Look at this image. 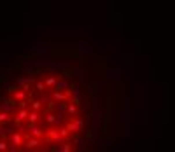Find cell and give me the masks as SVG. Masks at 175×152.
Instances as JSON below:
<instances>
[{
    "mask_svg": "<svg viewBox=\"0 0 175 152\" xmlns=\"http://www.w3.org/2000/svg\"><path fill=\"white\" fill-rule=\"evenodd\" d=\"M37 145H40V138H37V136H33V138H26V140L23 142V147L28 149V150L37 149Z\"/></svg>",
    "mask_w": 175,
    "mask_h": 152,
    "instance_id": "obj_1",
    "label": "cell"
},
{
    "mask_svg": "<svg viewBox=\"0 0 175 152\" xmlns=\"http://www.w3.org/2000/svg\"><path fill=\"white\" fill-rule=\"evenodd\" d=\"M28 114H30V110H26V109H19V110H18V114H16V117H14L16 124L19 126L25 119H28Z\"/></svg>",
    "mask_w": 175,
    "mask_h": 152,
    "instance_id": "obj_2",
    "label": "cell"
},
{
    "mask_svg": "<svg viewBox=\"0 0 175 152\" xmlns=\"http://www.w3.org/2000/svg\"><path fill=\"white\" fill-rule=\"evenodd\" d=\"M67 128H68L72 133L81 131V129H82V119H75L74 122H68V124H67Z\"/></svg>",
    "mask_w": 175,
    "mask_h": 152,
    "instance_id": "obj_3",
    "label": "cell"
},
{
    "mask_svg": "<svg viewBox=\"0 0 175 152\" xmlns=\"http://www.w3.org/2000/svg\"><path fill=\"white\" fill-rule=\"evenodd\" d=\"M46 136H48V142H54V143H58V142L61 140V135H60L58 131H53V129H51V131H48V133H46Z\"/></svg>",
    "mask_w": 175,
    "mask_h": 152,
    "instance_id": "obj_4",
    "label": "cell"
},
{
    "mask_svg": "<svg viewBox=\"0 0 175 152\" xmlns=\"http://www.w3.org/2000/svg\"><path fill=\"white\" fill-rule=\"evenodd\" d=\"M30 135H32V136H37V138H42V136H44V131H42L37 124H30Z\"/></svg>",
    "mask_w": 175,
    "mask_h": 152,
    "instance_id": "obj_5",
    "label": "cell"
},
{
    "mask_svg": "<svg viewBox=\"0 0 175 152\" xmlns=\"http://www.w3.org/2000/svg\"><path fill=\"white\" fill-rule=\"evenodd\" d=\"M11 140H12V143H14L16 147L23 143V136H21L19 133H12V136H11Z\"/></svg>",
    "mask_w": 175,
    "mask_h": 152,
    "instance_id": "obj_6",
    "label": "cell"
},
{
    "mask_svg": "<svg viewBox=\"0 0 175 152\" xmlns=\"http://www.w3.org/2000/svg\"><path fill=\"white\" fill-rule=\"evenodd\" d=\"M9 121H11V117L7 114V110H0V124H6Z\"/></svg>",
    "mask_w": 175,
    "mask_h": 152,
    "instance_id": "obj_7",
    "label": "cell"
},
{
    "mask_svg": "<svg viewBox=\"0 0 175 152\" xmlns=\"http://www.w3.org/2000/svg\"><path fill=\"white\" fill-rule=\"evenodd\" d=\"M28 121H30V124H37V121H39V114H37V110H33V112L28 114Z\"/></svg>",
    "mask_w": 175,
    "mask_h": 152,
    "instance_id": "obj_8",
    "label": "cell"
},
{
    "mask_svg": "<svg viewBox=\"0 0 175 152\" xmlns=\"http://www.w3.org/2000/svg\"><path fill=\"white\" fill-rule=\"evenodd\" d=\"M25 93H26L25 89H21V91H14L12 96H14V100H19V101H21V100H25Z\"/></svg>",
    "mask_w": 175,
    "mask_h": 152,
    "instance_id": "obj_9",
    "label": "cell"
},
{
    "mask_svg": "<svg viewBox=\"0 0 175 152\" xmlns=\"http://www.w3.org/2000/svg\"><path fill=\"white\" fill-rule=\"evenodd\" d=\"M46 86H48L46 82H42V80H40V82L35 84V89H37V91H44V89H46Z\"/></svg>",
    "mask_w": 175,
    "mask_h": 152,
    "instance_id": "obj_10",
    "label": "cell"
},
{
    "mask_svg": "<svg viewBox=\"0 0 175 152\" xmlns=\"http://www.w3.org/2000/svg\"><path fill=\"white\" fill-rule=\"evenodd\" d=\"M67 110H68V114H75V112H77V103H74V105L70 103V105L67 107Z\"/></svg>",
    "mask_w": 175,
    "mask_h": 152,
    "instance_id": "obj_11",
    "label": "cell"
},
{
    "mask_svg": "<svg viewBox=\"0 0 175 152\" xmlns=\"http://www.w3.org/2000/svg\"><path fill=\"white\" fill-rule=\"evenodd\" d=\"M46 84H48V86H54V84H56V79H54V77H48V79H46Z\"/></svg>",
    "mask_w": 175,
    "mask_h": 152,
    "instance_id": "obj_12",
    "label": "cell"
},
{
    "mask_svg": "<svg viewBox=\"0 0 175 152\" xmlns=\"http://www.w3.org/2000/svg\"><path fill=\"white\" fill-rule=\"evenodd\" d=\"M70 149H72V147H70V145H68V143H63V145H61V147H58V150H63V152H68V150H70Z\"/></svg>",
    "mask_w": 175,
    "mask_h": 152,
    "instance_id": "obj_13",
    "label": "cell"
},
{
    "mask_svg": "<svg viewBox=\"0 0 175 152\" xmlns=\"http://www.w3.org/2000/svg\"><path fill=\"white\" fill-rule=\"evenodd\" d=\"M32 109H33V110H39V109H40V101H33V103H32Z\"/></svg>",
    "mask_w": 175,
    "mask_h": 152,
    "instance_id": "obj_14",
    "label": "cell"
},
{
    "mask_svg": "<svg viewBox=\"0 0 175 152\" xmlns=\"http://www.w3.org/2000/svg\"><path fill=\"white\" fill-rule=\"evenodd\" d=\"M9 147H7V143L6 142H0V150H7Z\"/></svg>",
    "mask_w": 175,
    "mask_h": 152,
    "instance_id": "obj_15",
    "label": "cell"
},
{
    "mask_svg": "<svg viewBox=\"0 0 175 152\" xmlns=\"http://www.w3.org/2000/svg\"><path fill=\"white\" fill-rule=\"evenodd\" d=\"M48 122H56V119H54V116H48Z\"/></svg>",
    "mask_w": 175,
    "mask_h": 152,
    "instance_id": "obj_16",
    "label": "cell"
},
{
    "mask_svg": "<svg viewBox=\"0 0 175 152\" xmlns=\"http://www.w3.org/2000/svg\"><path fill=\"white\" fill-rule=\"evenodd\" d=\"M58 87H60V89H63V87H67V82H60V84H58Z\"/></svg>",
    "mask_w": 175,
    "mask_h": 152,
    "instance_id": "obj_17",
    "label": "cell"
},
{
    "mask_svg": "<svg viewBox=\"0 0 175 152\" xmlns=\"http://www.w3.org/2000/svg\"><path fill=\"white\" fill-rule=\"evenodd\" d=\"M0 126H2V124H0ZM0 133H2V128H0Z\"/></svg>",
    "mask_w": 175,
    "mask_h": 152,
    "instance_id": "obj_18",
    "label": "cell"
}]
</instances>
